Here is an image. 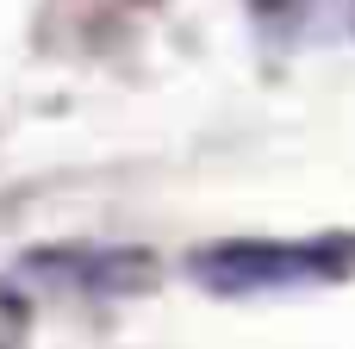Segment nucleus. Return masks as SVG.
Listing matches in <instances>:
<instances>
[{
  "instance_id": "f257e3e1",
  "label": "nucleus",
  "mask_w": 355,
  "mask_h": 349,
  "mask_svg": "<svg viewBox=\"0 0 355 349\" xmlns=\"http://www.w3.org/2000/svg\"><path fill=\"white\" fill-rule=\"evenodd\" d=\"M337 262L331 250H312V244H218V250H200L193 275L218 293H262V287H306V281H324Z\"/></svg>"
},
{
  "instance_id": "f03ea898",
  "label": "nucleus",
  "mask_w": 355,
  "mask_h": 349,
  "mask_svg": "<svg viewBox=\"0 0 355 349\" xmlns=\"http://www.w3.org/2000/svg\"><path fill=\"white\" fill-rule=\"evenodd\" d=\"M25 331H31V306L12 281H0V349H25Z\"/></svg>"
}]
</instances>
